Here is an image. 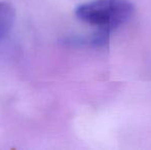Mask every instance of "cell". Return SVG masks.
<instances>
[{
  "label": "cell",
  "instance_id": "1",
  "mask_svg": "<svg viewBox=\"0 0 151 150\" xmlns=\"http://www.w3.org/2000/svg\"><path fill=\"white\" fill-rule=\"evenodd\" d=\"M133 14L134 5L129 0H91L75 9L80 21L109 33L125 24Z\"/></svg>",
  "mask_w": 151,
  "mask_h": 150
},
{
  "label": "cell",
  "instance_id": "2",
  "mask_svg": "<svg viewBox=\"0 0 151 150\" xmlns=\"http://www.w3.org/2000/svg\"><path fill=\"white\" fill-rule=\"evenodd\" d=\"M16 21V9L7 2H0V40H2L10 30Z\"/></svg>",
  "mask_w": 151,
  "mask_h": 150
}]
</instances>
